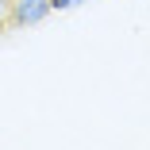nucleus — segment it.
<instances>
[{
    "label": "nucleus",
    "instance_id": "1",
    "mask_svg": "<svg viewBox=\"0 0 150 150\" xmlns=\"http://www.w3.org/2000/svg\"><path fill=\"white\" fill-rule=\"evenodd\" d=\"M46 12H50L46 0H19L16 4V23H39Z\"/></svg>",
    "mask_w": 150,
    "mask_h": 150
},
{
    "label": "nucleus",
    "instance_id": "2",
    "mask_svg": "<svg viewBox=\"0 0 150 150\" xmlns=\"http://www.w3.org/2000/svg\"><path fill=\"white\" fill-rule=\"evenodd\" d=\"M50 8H73V4H81V0H46Z\"/></svg>",
    "mask_w": 150,
    "mask_h": 150
}]
</instances>
